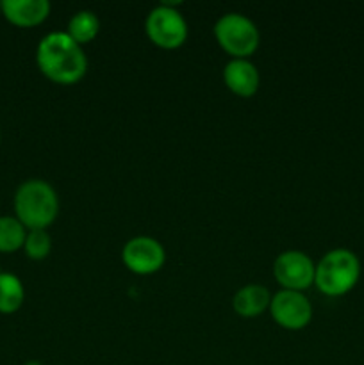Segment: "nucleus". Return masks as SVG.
<instances>
[{"mask_svg": "<svg viewBox=\"0 0 364 365\" xmlns=\"http://www.w3.org/2000/svg\"><path fill=\"white\" fill-rule=\"evenodd\" d=\"M36 64L49 81L61 86H71L88 71L84 48L66 32H50L36 48Z\"/></svg>", "mask_w": 364, "mask_h": 365, "instance_id": "1", "label": "nucleus"}, {"mask_svg": "<svg viewBox=\"0 0 364 365\" xmlns=\"http://www.w3.org/2000/svg\"><path fill=\"white\" fill-rule=\"evenodd\" d=\"M14 216L27 230H46L59 216V196L52 184L31 178L14 192Z\"/></svg>", "mask_w": 364, "mask_h": 365, "instance_id": "2", "label": "nucleus"}, {"mask_svg": "<svg viewBox=\"0 0 364 365\" xmlns=\"http://www.w3.org/2000/svg\"><path fill=\"white\" fill-rule=\"evenodd\" d=\"M360 278V260L346 248H335L325 253L316 264L314 287L325 296L338 298L352 291Z\"/></svg>", "mask_w": 364, "mask_h": 365, "instance_id": "3", "label": "nucleus"}, {"mask_svg": "<svg viewBox=\"0 0 364 365\" xmlns=\"http://www.w3.org/2000/svg\"><path fill=\"white\" fill-rule=\"evenodd\" d=\"M214 38L232 59H248L259 48L261 32L246 14L227 13L214 24Z\"/></svg>", "mask_w": 364, "mask_h": 365, "instance_id": "4", "label": "nucleus"}, {"mask_svg": "<svg viewBox=\"0 0 364 365\" xmlns=\"http://www.w3.org/2000/svg\"><path fill=\"white\" fill-rule=\"evenodd\" d=\"M145 32L157 48L177 50L188 39V21L175 4L163 2L150 9L145 20Z\"/></svg>", "mask_w": 364, "mask_h": 365, "instance_id": "5", "label": "nucleus"}, {"mask_svg": "<svg viewBox=\"0 0 364 365\" xmlns=\"http://www.w3.org/2000/svg\"><path fill=\"white\" fill-rule=\"evenodd\" d=\"M316 264L300 250H288L273 262V278L285 291L303 292L314 285Z\"/></svg>", "mask_w": 364, "mask_h": 365, "instance_id": "6", "label": "nucleus"}, {"mask_svg": "<svg viewBox=\"0 0 364 365\" xmlns=\"http://www.w3.org/2000/svg\"><path fill=\"white\" fill-rule=\"evenodd\" d=\"M270 316L280 328L298 331L313 321V303L303 292L280 289L271 296Z\"/></svg>", "mask_w": 364, "mask_h": 365, "instance_id": "7", "label": "nucleus"}, {"mask_svg": "<svg viewBox=\"0 0 364 365\" xmlns=\"http://www.w3.org/2000/svg\"><path fill=\"white\" fill-rule=\"evenodd\" d=\"M121 262L128 271L139 277L157 273L166 262V250L150 235H136L125 242L121 250Z\"/></svg>", "mask_w": 364, "mask_h": 365, "instance_id": "8", "label": "nucleus"}, {"mask_svg": "<svg viewBox=\"0 0 364 365\" xmlns=\"http://www.w3.org/2000/svg\"><path fill=\"white\" fill-rule=\"evenodd\" d=\"M223 82L236 96L250 98L259 91L261 75L250 59H231L223 68Z\"/></svg>", "mask_w": 364, "mask_h": 365, "instance_id": "9", "label": "nucleus"}, {"mask_svg": "<svg viewBox=\"0 0 364 365\" xmlns=\"http://www.w3.org/2000/svg\"><path fill=\"white\" fill-rule=\"evenodd\" d=\"M49 0H2V14L9 24L16 27L31 29L41 25L49 18Z\"/></svg>", "mask_w": 364, "mask_h": 365, "instance_id": "10", "label": "nucleus"}, {"mask_svg": "<svg viewBox=\"0 0 364 365\" xmlns=\"http://www.w3.org/2000/svg\"><path fill=\"white\" fill-rule=\"evenodd\" d=\"M271 296L273 294L264 285L246 284L239 291H236L234 298H232V309L239 317L253 319V317L263 316L270 309Z\"/></svg>", "mask_w": 364, "mask_h": 365, "instance_id": "11", "label": "nucleus"}, {"mask_svg": "<svg viewBox=\"0 0 364 365\" xmlns=\"http://www.w3.org/2000/svg\"><path fill=\"white\" fill-rule=\"evenodd\" d=\"M68 36L74 39L75 43H79L81 46L88 45L91 43L93 39L98 36L100 32V20L93 11L89 9H81L70 18L68 21V27H66Z\"/></svg>", "mask_w": 364, "mask_h": 365, "instance_id": "12", "label": "nucleus"}, {"mask_svg": "<svg viewBox=\"0 0 364 365\" xmlns=\"http://www.w3.org/2000/svg\"><path fill=\"white\" fill-rule=\"evenodd\" d=\"M25 302V287L13 273L0 274V314L11 316L18 312Z\"/></svg>", "mask_w": 364, "mask_h": 365, "instance_id": "13", "label": "nucleus"}, {"mask_svg": "<svg viewBox=\"0 0 364 365\" xmlns=\"http://www.w3.org/2000/svg\"><path fill=\"white\" fill-rule=\"evenodd\" d=\"M27 228L16 216H0V253H14L24 250Z\"/></svg>", "mask_w": 364, "mask_h": 365, "instance_id": "14", "label": "nucleus"}, {"mask_svg": "<svg viewBox=\"0 0 364 365\" xmlns=\"http://www.w3.org/2000/svg\"><path fill=\"white\" fill-rule=\"evenodd\" d=\"M24 252L31 260H45L52 252V235L49 230H27Z\"/></svg>", "mask_w": 364, "mask_h": 365, "instance_id": "15", "label": "nucleus"}, {"mask_svg": "<svg viewBox=\"0 0 364 365\" xmlns=\"http://www.w3.org/2000/svg\"><path fill=\"white\" fill-rule=\"evenodd\" d=\"M25 365H41L39 362H36V360H31V362H27Z\"/></svg>", "mask_w": 364, "mask_h": 365, "instance_id": "16", "label": "nucleus"}, {"mask_svg": "<svg viewBox=\"0 0 364 365\" xmlns=\"http://www.w3.org/2000/svg\"><path fill=\"white\" fill-rule=\"evenodd\" d=\"M4 273V271H2V267H0V274H2Z\"/></svg>", "mask_w": 364, "mask_h": 365, "instance_id": "17", "label": "nucleus"}, {"mask_svg": "<svg viewBox=\"0 0 364 365\" xmlns=\"http://www.w3.org/2000/svg\"><path fill=\"white\" fill-rule=\"evenodd\" d=\"M0 9H2V2H0Z\"/></svg>", "mask_w": 364, "mask_h": 365, "instance_id": "18", "label": "nucleus"}]
</instances>
